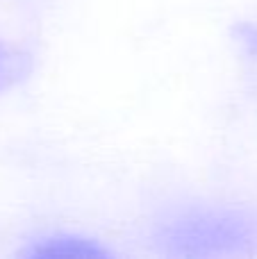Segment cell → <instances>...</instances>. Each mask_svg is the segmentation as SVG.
Returning a JSON list of instances; mask_svg holds the SVG:
<instances>
[{
  "label": "cell",
  "mask_w": 257,
  "mask_h": 259,
  "mask_svg": "<svg viewBox=\"0 0 257 259\" xmlns=\"http://www.w3.org/2000/svg\"><path fill=\"white\" fill-rule=\"evenodd\" d=\"M18 64H21L18 55H14L7 46L0 44V89H3V87H7L9 82L16 77Z\"/></svg>",
  "instance_id": "3957f363"
},
{
  "label": "cell",
  "mask_w": 257,
  "mask_h": 259,
  "mask_svg": "<svg viewBox=\"0 0 257 259\" xmlns=\"http://www.w3.org/2000/svg\"><path fill=\"white\" fill-rule=\"evenodd\" d=\"M30 255L46 259H103L107 257V250L80 237H53L34 246Z\"/></svg>",
  "instance_id": "6da1fadb"
},
{
  "label": "cell",
  "mask_w": 257,
  "mask_h": 259,
  "mask_svg": "<svg viewBox=\"0 0 257 259\" xmlns=\"http://www.w3.org/2000/svg\"><path fill=\"white\" fill-rule=\"evenodd\" d=\"M239 237V228H237L232 221H191L189 225H185V230H180V234L176 237V241L185 243H212L217 246V241H235Z\"/></svg>",
  "instance_id": "7a4b0ae2"
}]
</instances>
